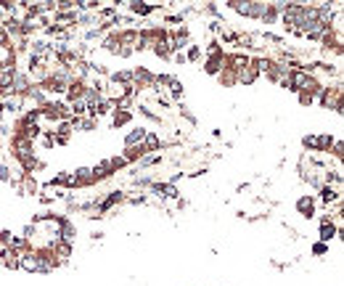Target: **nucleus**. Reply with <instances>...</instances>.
Masks as SVG:
<instances>
[{"instance_id":"nucleus-1","label":"nucleus","mask_w":344,"mask_h":286,"mask_svg":"<svg viewBox=\"0 0 344 286\" xmlns=\"http://www.w3.org/2000/svg\"><path fill=\"white\" fill-rule=\"evenodd\" d=\"M40 114H43V119H48V122H53V125L69 122V119H72V112H69L66 101H61V98H48L40 106Z\"/></svg>"},{"instance_id":"nucleus-2","label":"nucleus","mask_w":344,"mask_h":286,"mask_svg":"<svg viewBox=\"0 0 344 286\" xmlns=\"http://www.w3.org/2000/svg\"><path fill=\"white\" fill-rule=\"evenodd\" d=\"M225 8L228 11H236L239 16H244V19H254V21H259V16H262V11H265V3H259V0H228L225 3Z\"/></svg>"},{"instance_id":"nucleus-3","label":"nucleus","mask_w":344,"mask_h":286,"mask_svg":"<svg viewBox=\"0 0 344 286\" xmlns=\"http://www.w3.org/2000/svg\"><path fill=\"white\" fill-rule=\"evenodd\" d=\"M294 212L299 214V218H304V220H313L315 214H318V199H315V194H302V196H296Z\"/></svg>"},{"instance_id":"nucleus-4","label":"nucleus","mask_w":344,"mask_h":286,"mask_svg":"<svg viewBox=\"0 0 344 286\" xmlns=\"http://www.w3.org/2000/svg\"><path fill=\"white\" fill-rule=\"evenodd\" d=\"M318 241H323V244H328L331 246V241H334V238L339 236V225L334 223V218H331V214H323V218L318 220Z\"/></svg>"},{"instance_id":"nucleus-5","label":"nucleus","mask_w":344,"mask_h":286,"mask_svg":"<svg viewBox=\"0 0 344 286\" xmlns=\"http://www.w3.org/2000/svg\"><path fill=\"white\" fill-rule=\"evenodd\" d=\"M315 199H318V204H326V207H331V204H336V201H341V188L323 183V186L318 188Z\"/></svg>"},{"instance_id":"nucleus-6","label":"nucleus","mask_w":344,"mask_h":286,"mask_svg":"<svg viewBox=\"0 0 344 286\" xmlns=\"http://www.w3.org/2000/svg\"><path fill=\"white\" fill-rule=\"evenodd\" d=\"M51 135H53L56 146H69V140L74 135V127H72V122H58L56 130H51Z\"/></svg>"},{"instance_id":"nucleus-7","label":"nucleus","mask_w":344,"mask_h":286,"mask_svg":"<svg viewBox=\"0 0 344 286\" xmlns=\"http://www.w3.org/2000/svg\"><path fill=\"white\" fill-rule=\"evenodd\" d=\"M96 186L93 183V175H90V167H77V170L72 172V181H69V188H90Z\"/></svg>"},{"instance_id":"nucleus-8","label":"nucleus","mask_w":344,"mask_h":286,"mask_svg":"<svg viewBox=\"0 0 344 286\" xmlns=\"http://www.w3.org/2000/svg\"><path fill=\"white\" fill-rule=\"evenodd\" d=\"M85 90H88V82L85 80H80V77H74L72 82L66 85V93H64V98H66V103H72V101H80V98H85Z\"/></svg>"},{"instance_id":"nucleus-9","label":"nucleus","mask_w":344,"mask_h":286,"mask_svg":"<svg viewBox=\"0 0 344 286\" xmlns=\"http://www.w3.org/2000/svg\"><path fill=\"white\" fill-rule=\"evenodd\" d=\"M106 80L114 88H127V85H133V69H114V72H109Z\"/></svg>"},{"instance_id":"nucleus-10","label":"nucleus","mask_w":344,"mask_h":286,"mask_svg":"<svg viewBox=\"0 0 344 286\" xmlns=\"http://www.w3.org/2000/svg\"><path fill=\"white\" fill-rule=\"evenodd\" d=\"M51 252H53V255H56V257H58V260H61L64 265H66L69 257L74 255V244H72V241H64V238H56V241L51 244Z\"/></svg>"},{"instance_id":"nucleus-11","label":"nucleus","mask_w":344,"mask_h":286,"mask_svg":"<svg viewBox=\"0 0 344 286\" xmlns=\"http://www.w3.org/2000/svg\"><path fill=\"white\" fill-rule=\"evenodd\" d=\"M127 11L133 16H140V19H146L151 14H159V6H154V3H140V0H133V3H127Z\"/></svg>"},{"instance_id":"nucleus-12","label":"nucleus","mask_w":344,"mask_h":286,"mask_svg":"<svg viewBox=\"0 0 344 286\" xmlns=\"http://www.w3.org/2000/svg\"><path fill=\"white\" fill-rule=\"evenodd\" d=\"M146 135H148V127H143V125H135L130 133L122 138V143H125V149H130V146H140V143L146 140Z\"/></svg>"},{"instance_id":"nucleus-13","label":"nucleus","mask_w":344,"mask_h":286,"mask_svg":"<svg viewBox=\"0 0 344 286\" xmlns=\"http://www.w3.org/2000/svg\"><path fill=\"white\" fill-rule=\"evenodd\" d=\"M259 77H262V72H259L257 66H252V64H246V66L239 72V85H244V88H252Z\"/></svg>"},{"instance_id":"nucleus-14","label":"nucleus","mask_w":344,"mask_h":286,"mask_svg":"<svg viewBox=\"0 0 344 286\" xmlns=\"http://www.w3.org/2000/svg\"><path fill=\"white\" fill-rule=\"evenodd\" d=\"M19 260H21V255L14 252L11 246L0 249V265H3L6 270H19Z\"/></svg>"},{"instance_id":"nucleus-15","label":"nucleus","mask_w":344,"mask_h":286,"mask_svg":"<svg viewBox=\"0 0 344 286\" xmlns=\"http://www.w3.org/2000/svg\"><path fill=\"white\" fill-rule=\"evenodd\" d=\"M222 58L225 56H204V58H201V69H204V75L217 77L220 69H222Z\"/></svg>"},{"instance_id":"nucleus-16","label":"nucleus","mask_w":344,"mask_h":286,"mask_svg":"<svg viewBox=\"0 0 344 286\" xmlns=\"http://www.w3.org/2000/svg\"><path fill=\"white\" fill-rule=\"evenodd\" d=\"M259 21L267 24V27L278 24L281 21V3H265V11H262V16H259Z\"/></svg>"},{"instance_id":"nucleus-17","label":"nucleus","mask_w":344,"mask_h":286,"mask_svg":"<svg viewBox=\"0 0 344 286\" xmlns=\"http://www.w3.org/2000/svg\"><path fill=\"white\" fill-rule=\"evenodd\" d=\"M135 119V112H125V109H114L111 112V130H120V127H127L130 122Z\"/></svg>"},{"instance_id":"nucleus-18","label":"nucleus","mask_w":344,"mask_h":286,"mask_svg":"<svg viewBox=\"0 0 344 286\" xmlns=\"http://www.w3.org/2000/svg\"><path fill=\"white\" fill-rule=\"evenodd\" d=\"M220 88H239V72H231V69H220V75L215 77Z\"/></svg>"},{"instance_id":"nucleus-19","label":"nucleus","mask_w":344,"mask_h":286,"mask_svg":"<svg viewBox=\"0 0 344 286\" xmlns=\"http://www.w3.org/2000/svg\"><path fill=\"white\" fill-rule=\"evenodd\" d=\"M334 140H336V135H331V133H318V135H315V154H326V157H328V151H331V146H334Z\"/></svg>"},{"instance_id":"nucleus-20","label":"nucleus","mask_w":344,"mask_h":286,"mask_svg":"<svg viewBox=\"0 0 344 286\" xmlns=\"http://www.w3.org/2000/svg\"><path fill=\"white\" fill-rule=\"evenodd\" d=\"M185 64H199L201 61V58H204V51H201V45H196V43H191V45H188L185 48Z\"/></svg>"},{"instance_id":"nucleus-21","label":"nucleus","mask_w":344,"mask_h":286,"mask_svg":"<svg viewBox=\"0 0 344 286\" xmlns=\"http://www.w3.org/2000/svg\"><path fill=\"white\" fill-rule=\"evenodd\" d=\"M151 53L157 56V58H162V61H170L175 51L170 48V43H157V45H151Z\"/></svg>"},{"instance_id":"nucleus-22","label":"nucleus","mask_w":344,"mask_h":286,"mask_svg":"<svg viewBox=\"0 0 344 286\" xmlns=\"http://www.w3.org/2000/svg\"><path fill=\"white\" fill-rule=\"evenodd\" d=\"M328 252H331V246L323 244V241H313V244H310V255H313V257H326Z\"/></svg>"},{"instance_id":"nucleus-23","label":"nucleus","mask_w":344,"mask_h":286,"mask_svg":"<svg viewBox=\"0 0 344 286\" xmlns=\"http://www.w3.org/2000/svg\"><path fill=\"white\" fill-rule=\"evenodd\" d=\"M328 157H334V159H336V164H341V157H344V143H341L339 138L334 140V146H331Z\"/></svg>"},{"instance_id":"nucleus-24","label":"nucleus","mask_w":344,"mask_h":286,"mask_svg":"<svg viewBox=\"0 0 344 286\" xmlns=\"http://www.w3.org/2000/svg\"><path fill=\"white\" fill-rule=\"evenodd\" d=\"M296 101H299V106H304V109H310V106L315 103V95H310V93H296Z\"/></svg>"},{"instance_id":"nucleus-25","label":"nucleus","mask_w":344,"mask_h":286,"mask_svg":"<svg viewBox=\"0 0 344 286\" xmlns=\"http://www.w3.org/2000/svg\"><path fill=\"white\" fill-rule=\"evenodd\" d=\"M11 241H14V231H11V228H3V231H0V249L11 246Z\"/></svg>"},{"instance_id":"nucleus-26","label":"nucleus","mask_w":344,"mask_h":286,"mask_svg":"<svg viewBox=\"0 0 344 286\" xmlns=\"http://www.w3.org/2000/svg\"><path fill=\"white\" fill-rule=\"evenodd\" d=\"M133 56H135V51L133 48H125V45L120 48V53H117V58H133Z\"/></svg>"},{"instance_id":"nucleus-27","label":"nucleus","mask_w":344,"mask_h":286,"mask_svg":"<svg viewBox=\"0 0 344 286\" xmlns=\"http://www.w3.org/2000/svg\"><path fill=\"white\" fill-rule=\"evenodd\" d=\"M170 61H175V64H185V56H183V51H175Z\"/></svg>"},{"instance_id":"nucleus-28","label":"nucleus","mask_w":344,"mask_h":286,"mask_svg":"<svg viewBox=\"0 0 344 286\" xmlns=\"http://www.w3.org/2000/svg\"><path fill=\"white\" fill-rule=\"evenodd\" d=\"M249 188H252V186H249V183H241V186L236 188V191H239V194H249Z\"/></svg>"},{"instance_id":"nucleus-29","label":"nucleus","mask_w":344,"mask_h":286,"mask_svg":"<svg viewBox=\"0 0 344 286\" xmlns=\"http://www.w3.org/2000/svg\"><path fill=\"white\" fill-rule=\"evenodd\" d=\"M0 69H3V64H0Z\"/></svg>"}]
</instances>
